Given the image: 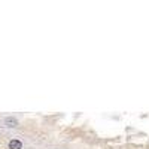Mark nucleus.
<instances>
[{
    "label": "nucleus",
    "instance_id": "f257e3e1",
    "mask_svg": "<svg viewBox=\"0 0 149 149\" xmlns=\"http://www.w3.org/2000/svg\"><path fill=\"white\" fill-rule=\"evenodd\" d=\"M8 149H22V142L19 139H12L8 143Z\"/></svg>",
    "mask_w": 149,
    "mask_h": 149
},
{
    "label": "nucleus",
    "instance_id": "f03ea898",
    "mask_svg": "<svg viewBox=\"0 0 149 149\" xmlns=\"http://www.w3.org/2000/svg\"><path fill=\"white\" fill-rule=\"evenodd\" d=\"M5 124H6V127H10V128H15L18 125V121L15 118H12V116H8L5 118Z\"/></svg>",
    "mask_w": 149,
    "mask_h": 149
}]
</instances>
